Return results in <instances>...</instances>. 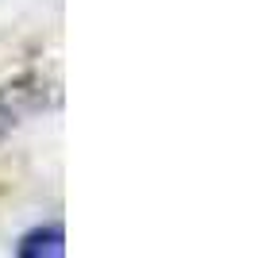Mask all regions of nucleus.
I'll return each instance as SVG.
<instances>
[{"instance_id": "nucleus-1", "label": "nucleus", "mask_w": 258, "mask_h": 258, "mask_svg": "<svg viewBox=\"0 0 258 258\" xmlns=\"http://www.w3.org/2000/svg\"><path fill=\"white\" fill-rule=\"evenodd\" d=\"M50 104V81L39 74H23L0 85V143L20 127L23 119L39 116Z\"/></svg>"}, {"instance_id": "nucleus-2", "label": "nucleus", "mask_w": 258, "mask_h": 258, "mask_svg": "<svg viewBox=\"0 0 258 258\" xmlns=\"http://www.w3.org/2000/svg\"><path fill=\"white\" fill-rule=\"evenodd\" d=\"M16 254H20V258H62L66 254V231H62V224L31 227V231L20 239Z\"/></svg>"}]
</instances>
